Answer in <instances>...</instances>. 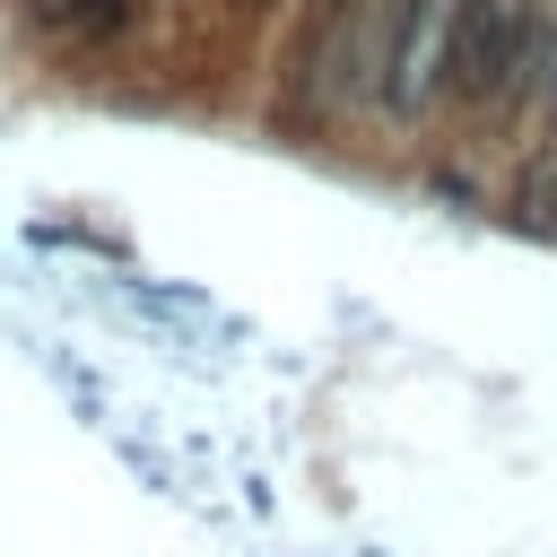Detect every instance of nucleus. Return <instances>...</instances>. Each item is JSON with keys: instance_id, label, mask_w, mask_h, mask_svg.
Here are the masks:
<instances>
[{"instance_id": "obj_1", "label": "nucleus", "mask_w": 557, "mask_h": 557, "mask_svg": "<svg viewBox=\"0 0 557 557\" xmlns=\"http://www.w3.org/2000/svg\"><path fill=\"white\" fill-rule=\"evenodd\" d=\"M540 44V0H461L453 26V96H496L513 70H531Z\"/></svg>"}, {"instance_id": "obj_2", "label": "nucleus", "mask_w": 557, "mask_h": 557, "mask_svg": "<svg viewBox=\"0 0 557 557\" xmlns=\"http://www.w3.org/2000/svg\"><path fill=\"white\" fill-rule=\"evenodd\" d=\"M453 26L461 0H392V78H383L392 113H426L453 87Z\"/></svg>"}, {"instance_id": "obj_3", "label": "nucleus", "mask_w": 557, "mask_h": 557, "mask_svg": "<svg viewBox=\"0 0 557 557\" xmlns=\"http://www.w3.org/2000/svg\"><path fill=\"white\" fill-rule=\"evenodd\" d=\"M131 17V0H35V26L52 35H113Z\"/></svg>"}, {"instance_id": "obj_4", "label": "nucleus", "mask_w": 557, "mask_h": 557, "mask_svg": "<svg viewBox=\"0 0 557 557\" xmlns=\"http://www.w3.org/2000/svg\"><path fill=\"white\" fill-rule=\"evenodd\" d=\"M513 226L557 235V165H531V174H522V191H513Z\"/></svg>"}, {"instance_id": "obj_5", "label": "nucleus", "mask_w": 557, "mask_h": 557, "mask_svg": "<svg viewBox=\"0 0 557 557\" xmlns=\"http://www.w3.org/2000/svg\"><path fill=\"white\" fill-rule=\"evenodd\" d=\"M548 70H557V35H548Z\"/></svg>"}]
</instances>
